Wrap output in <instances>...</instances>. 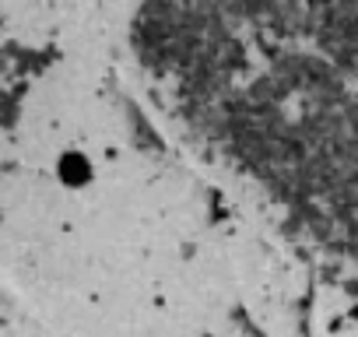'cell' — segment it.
I'll return each mask as SVG.
<instances>
[{
    "label": "cell",
    "mask_w": 358,
    "mask_h": 337,
    "mask_svg": "<svg viewBox=\"0 0 358 337\" xmlns=\"http://www.w3.org/2000/svg\"><path fill=\"white\" fill-rule=\"evenodd\" d=\"M60 180H64L67 187H81V183L92 180V165H88V158H85L81 151H67V155L60 158Z\"/></svg>",
    "instance_id": "obj_1"
}]
</instances>
